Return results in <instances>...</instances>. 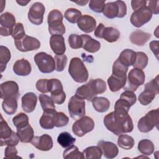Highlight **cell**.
Listing matches in <instances>:
<instances>
[{
	"label": "cell",
	"instance_id": "1",
	"mask_svg": "<svg viewBox=\"0 0 159 159\" xmlns=\"http://www.w3.org/2000/svg\"><path fill=\"white\" fill-rule=\"evenodd\" d=\"M103 122L106 129L116 135L131 132L134 129L132 118L124 111L114 110L104 117Z\"/></svg>",
	"mask_w": 159,
	"mask_h": 159
},
{
	"label": "cell",
	"instance_id": "2",
	"mask_svg": "<svg viewBox=\"0 0 159 159\" xmlns=\"http://www.w3.org/2000/svg\"><path fill=\"white\" fill-rule=\"evenodd\" d=\"M68 73L73 80L79 83L86 82L88 79V71L83 61L78 57L72 58L68 66Z\"/></svg>",
	"mask_w": 159,
	"mask_h": 159
},
{
	"label": "cell",
	"instance_id": "3",
	"mask_svg": "<svg viewBox=\"0 0 159 159\" xmlns=\"http://www.w3.org/2000/svg\"><path fill=\"white\" fill-rule=\"evenodd\" d=\"M47 22L48 32L52 35H62L65 33V27L63 24V15L58 9H53L48 13Z\"/></svg>",
	"mask_w": 159,
	"mask_h": 159
},
{
	"label": "cell",
	"instance_id": "4",
	"mask_svg": "<svg viewBox=\"0 0 159 159\" xmlns=\"http://www.w3.org/2000/svg\"><path fill=\"white\" fill-rule=\"evenodd\" d=\"M158 84V75L145 84L144 91L138 97V100L141 104L147 106L154 99L156 95L159 93Z\"/></svg>",
	"mask_w": 159,
	"mask_h": 159
},
{
	"label": "cell",
	"instance_id": "5",
	"mask_svg": "<svg viewBox=\"0 0 159 159\" xmlns=\"http://www.w3.org/2000/svg\"><path fill=\"white\" fill-rule=\"evenodd\" d=\"M158 109H153L147 112L145 116L139 119L137 123V128L139 130L143 133H147L151 131L155 127L158 129Z\"/></svg>",
	"mask_w": 159,
	"mask_h": 159
},
{
	"label": "cell",
	"instance_id": "6",
	"mask_svg": "<svg viewBox=\"0 0 159 159\" xmlns=\"http://www.w3.org/2000/svg\"><path fill=\"white\" fill-rule=\"evenodd\" d=\"M103 14L108 19L122 18L127 14V6L123 1H116L105 4Z\"/></svg>",
	"mask_w": 159,
	"mask_h": 159
},
{
	"label": "cell",
	"instance_id": "7",
	"mask_svg": "<svg viewBox=\"0 0 159 159\" xmlns=\"http://www.w3.org/2000/svg\"><path fill=\"white\" fill-rule=\"evenodd\" d=\"M34 59L39 71L43 73H50L55 70V59L47 53L39 52L35 55Z\"/></svg>",
	"mask_w": 159,
	"mask_h": 159
},
{
	"label": "cell",
	"instance_id": "8",
	"mask_svg": "<svg viewBox=\"0 0 159 159\" xmlns=\"http://www.w3.org/2000/svg\"><path fill=\"white\" fill-rule=\"evenodd\" d=\"M145 79V75L143 70L134 68L129 71L127 80L126 81V83L124 88L125 90L134 92L137 90L139 86L144 83Z\"/></svg>",
	"mask_w": 159,
	"mask_h": 159
},
{
	"label": "cell",
	"instance_id": "9",
	"mask_svg": "<svg viewBox=\"0 0 159 159\" xmlns=\"http://www.w3.org/2000/svg\"><path fill=\"white\" fill-rule=\"evenodd\" d=\"M152 13L147 4L135 10L130 16V22L135 27L139 28L150 20Z\"/></svg>",
	"mask_w": 159,
	"mask_h": 159
},
{
	"label": "cell",
	"instance_id": "10",
	"mask_svg": "<svg viewBox=\"0 0 159 159\" xmlns=\"http://www.w3.org/2000/svg\"><path fill=\"white\" fill-rule=\"evenodd\" d=\"M68 109L70 117L73 119L78 120L85 115V102L75 95L68 101Z\"/></svg>",
	"mask_w": 159,
	"mask_h": 159
},
{
	"label": "cell",
	"instance_id": "11",
	"mask_svg": "<svg viewBox=\"0 0 159 159\" xmlns=\"http://www.w3.org/2000/svg\"><path fill=\"white\" fill-rule=\"evenodd\" d=\"M94 128V122L93 119L88 116H83L73 123L72 131L76 136L81 137L91 132Z\"/></svg>",
	"mask_w": 159,
	"mask_h": 159
},
{
	"label": "cell",
	"instance_id": "12",
	"mask_svg": "<svg viewBox=\"0 0 159 159\" xmlns=\"http://www.w3.org/2000/svg\"><path fill=\"white\" fill-rule=\"evenodd\" d=\"M94 35L98 38L104 39L109 43H112L119 39L120 32L114 27H106L102 23H100L95 29Z\"/></svg>",
	"mask_w": 159,
	"mask_h": 159
},
{
	"label": "cell",
	"instance_id": "13",
	"mask_svg": "<svg viewBox=\"0 0 159 159\" xmlns=\"http://www.w3.org/2000/svg\"><path fill=\"white\" fill-rule=\"evenodd\" d=\"M14 44L16 48L22 52L35 50L40 47V42L37 39L27 35L19 40H14Z\"/></svg>",
	"mask_w": 159,
	"mask_h": 159
},
{
	"label": "cell",
	"instance_id": "14",
	"mask_svg": "<svg viewBox=\"0 0 159 159\" xmlns=\"http://www.w3.org/2000/svg\"><path fill=\"white\" fill-rule=\"evenodd\" d=\"M0 34L1 36L11 35L16 24L14 16L8 12L2 14L0 16Z\"/></svg>",
	"mask_w": 159,
	"mask_h": 159
},
{
	"label": "cell",
	"instance_id": "15",
	"mask_svg": "<svg viewBox=\"0 0 159 159\" xmlns=\"http://www.w3.org/2000/svg\"><path fill=\"white\" fill-rule=\"evenodd\" d=\"M45 11L44 5L40 2H35L29 8L28 19L29 21L35 25H40L43 22V15Z\"/></svg>",
	"mask_w": 159,
	"mask_h": 159
},
{
	"label": "cell",
	"instance_id": "16",
	"mask_svg": "<svg viewBox=\"0 0 159 159\" xmlns=\"http://www.w3.org/2000/svg\"><path fill=\"white\" fill-rule=\"evenodd\" d=\"M1 98L2 99L11 98H17L19 96V86L14 81H7L1 84Z\"/></svg>",
	"mask_w": 159,
	"mask_h": 159
},
{
	"label": "cell",
	"instance_id": "17",
	"mask_svg": "<svg viewBox=\"0 0 159 159\" xmlns=\"http://www.w3.org/2000/svg\"><path fill=\"white\" fill-rule=\"evenodd\" d=\"M31 143L36 148L41 151H48L53 147L52 138L48 134L34 137Z\"/></svg>",
	"mask_w": 159,
	"mask_h": 159
},
{
	"label": "cell",
	"instance_id": "18",
	"mask_svg": "<svg viewBox=\"0 0 159 159\" xmlns=\"http://www.w3.org/2000/svg\"><path fill=\"white\" fill-rule=\"evenodd\" d=\"M98 146L101 148L104 157L112 159L117 157L119 149L116 144L111 142L100 140L98 143Z\"/></svg>",
	"mask_w": 159,
	"mask_h": 159
},
{
	"label": "cell",
	"instance_id": "19",
	"mask_svg": "<svg viewBox=\"0 0 159 159\" xmlns=\"http://www.w3.org/2000/svg\"><path fill=\"white\" fill-rule=\"evenodd\" d=\"M78 28L85 33H91L95 30L96 21L94 17L89 15H83L77 21Z\"/></svg>",
	"mask_w": 159,
	"mask_h": 159
},
{
	"label": "cell",
	"instance_id": "20",
	"mask_svg": "<svg viewBox=\"0 0 159 159\" xmlns=\"http://www.w3.org/2000/svg\"><path fill=\"white\" fill-rule=\"evenodd\" d=\"M50 45L57 55H63L66 51L65 39L60 35H52L50 39Z\"/></svg>",
	"mask_w": 159,
	"mask_h": 159
},
{
	"label": "cell",
	"instance_id": "21",
	"mask_svg": "<svg viewBox=\"0 0 159 159\" xmlns=\"http://www.w3.org/2000/svg\"><path fill=\"white\" fill-rule=\"evenodd\" d=\"M75 96L83 100L86 99L89 101H91L94 98L96 97L97 94L94 91L91 80L86 84L78 87L76 91Z\"/></svg>",
	"mask_w": 159,
	"mask_h": 159
},
{
	"label": "cell",
	"instance_id": "22",
	"mask_svg": "<svg viewBox=\"0 0 159 159\" xmlns=\"http://www.w3.org/2000/svg\"><path fill=\"white\" fill-rule=\"evenodd\" d=\"M13 71L14 73L18 76H28L32 71L31 65L30 62L25 58L17 60L14 64Z\"/></svg>",
	"mask_w": 159,
	"mask_h": 159
},
{
	"label": "cell",
	"instance_id": "23",
	"mask_svg": "<svg viewBox=\"0 0 159 159\" xmlns=\"http://www.w3.org/2000/svg\"><path fill=\"white\" fill-rule=\"evenodd\" d=\"M22 108L24 111L27 113L33 112L36 107L37 97L35 94L32 92L25 93L21 99Z\"/></svg>",
	"mask_w": 159,
	"mask_h": 159
},
{
	"label": "cell",
	"instance_id": "24",
	"mask_svg": "<svg viewBox=\"0 0 159 159\" xmlns=\"http://www.w3.org/2000/svg\"><path fill=\"white\" fill-rule=\"evenodd\" d=\"M83 41L82 48L89 53H96L101 48V43L93 39L90 35L82 34L80 35Z\"/></svg>",
	"mask_w": 159,
	"mask_h": 159
},
{
	"label": "cell",
	"instance_id": "25",
	"mask_svg": "<svg viewBox=\"0 0 159 159\" xmlns=\"http://www.w3.org/2000/svg\"><path fill=\"white\" fill-rule=\"evenodd\" d=\"M150 37V34L145 32L141 30H136L131 33L130 40L133 44L142 46L148 41Z\"/></svg>",
	"mask_w": 159,
	"mask_h": 159
},
{
	"label": "cell",
	"instance_id": "26",
	"mask_svg": "<svg viewBox=\"0 0 159 159\" xmlns=\"http://www.w3.org/2000/svg\"><path fill=\"white\" fill-rule=\"evenodd\" d=\"M127 77H119L111 75L107 79L109 89L112 92H117L125 85Z\"/></svg>",
	"mask_w": 159,
	"mask_h": 159
},
{
	"label": "cell",
	"instance_id": "27",
	"mask_svg": "<svg viewBox=\"0 0 159 159\" xmlns=\"http://www.w3.org/2000/svg\"><path fill=\"white\" fill-rule=\"evenodd\" d=\"M55 111L50 112H43L41 116L39 123L42 128L44 129H52L55 127Z\"/></svg>",
	"mask_w": 159,
	"mask_h": 159
},
{
	"label": "cell",
	"instance_id": "28",
	"mask_svg": "<svg viewBox=\"0 0 159 159\" xmlns=\"http://www.w3.org/2000/svg\"><path fill=\"white\" fill-rule=\"evenodd\" d=\"M17 134L22 143H30L34 138V129L30 124L20 128L17 129Z\"/></svg>",
	"mask_w": 159,
	"mask_h": 159
},
{
	"label": "cell",
	"instance_id": "29",
	"mask_svg": "<svg viewBox=\"0 0 159 159\" xmlns=\"http://www.w3.org/2000/svg\"><path fill=\"white\" fill-rule=\"evenodd\" d=\"M93 106L98 112H105L110 107V102L109 99L104 97H95L92 101Z\"/></svg>",
	"mask_w": 159,
	"mask_h": 159
},
{
	"label": "cell",
	"instance_id": "30",
	"mask_svg": "<svg viewBox=\"0 0 159 159\" xmlns=\"http://www.w3.org/2000/svg\"><path fill=\"white\" fill-rule=\"evenodd\" d=\"M136 52L131 49L122 50L118 57L119 60L127 67L132 66L135 59Z\"/></svg>",
	"mask_w": 159,
	"mask_h": 159
},
{
	"label": "cell",
	"instance_id": "31",
	"mask_svg": "<svg viewBox=\"0 0 159 159\" xmlns=\"http://www.w3.org/2000/svg\"><path fill=\"white\" fill-rule=\"evenodd\" d=\"M2 107L4 112L7 115L15 114L17 109V98H11L4 99L2 102Z\"/></svg>",
	"mask_w": 159,
	"mask_h": 159
},
{
	"label": "cell",
	"instance_id": "32",
	"mask_svg": "<svg viewBox=\"0 0 159 159\" xmlns=\"http://www.w3.org/2000/svg\"><path fill=\"white\" fill-rule=\"evenodd\" d=\"M138 150L143 155H150L155 150V146L153 142L148 139H142L138 143Z\"/></svg>",
	"mask_w": 159,
	"mask_h": 159
},
{
	"label": "cell",
	"instance_id": "33",
	"mask_svg": "<svg viewBox=\"0 0 159 159\" xmlns=\"http://www.w3.org/2000/svg\"><path fill=\"white\" fill-rule=\"evenodd\" d=\"M57 142L63 148H68L75 143L76 139L74 138L69 132H63L58 136Z\"/></svg>",
	"mask_w": 159,
	"mask_h": 159
},
{
	"label": "cell",
	"instance_id": "34",
	"mask_svg": "<svg viewBox=\"0 0 159 159\" xmlns=\"http://www.w3.org/2000/svg\"><path fill=\"white\" fill-rule=\"evenodd\" d=\"M134 143L135 141L132 137L122 134L119 135L117 139V145L119 146V147L124 150H130L133 148Z\"/></svg>",
	"mask_w": 159,
	"mask_h": 159
},
{
	"label": "cell",
	"instance_id": "35",
	"mask_svg": "<svg viewBox=\"0 0 159 159\" xmlns=\"http://www.w3.org/2000/svg\"><path fill=\"white\" fill-rule=\"evenodd\" d=\"M43 112H50L55 111V106L51 98L47 94H41L39 96Z\"/></svg>",
	"mask_w": 159,
	"mask_h": 159
},
{
	"label": "cell",
	"instance_id": "36",
	"mask_svg": "<svg viewBox=\"0 0 159 159\" xmlns=\"http://www.w3.org/2000/svg\"><path fill=\"white\" fill-rule=\"evenodd\" d=\"M63 157L67 159H84L83 152H81L78 148L75 145H71L68 147L63 153Z\"/></svg>",
	"mask_w": 159,
	"mask_h": 159
},
{
	"label": "cell",
	"instance_id": "37",
	"mask_svg": "<svg viewBox=\"0 0 159 159\" xmlns=\"http://www.w3.org/2000/svg\"><path fill=\"white\" fill-rule=\"evenodd\" d=\"M84 158L100 159L102 157V151L98 146H91L87 147L83 152Z\"/></svg>",
	"mask_w": 159,
	"mask_h": 159
},
{
	"label": "cell",
	"instance_id": "38",
	"mask_svg": "<svg viewBox=\"0 0 159 159\" xmlns=\"http://www.w3.org/2000/svg\"><path fill=\"white\" fill-rule=\"evenodd\" d=\"M148 61V58L146 53L142 52H136L135 59L132 66L134 68L142 70L147 66Z\"/></svg>",
	"mask_w": 159,
	"mask_h": 159
},
{
	"label": "cell",
	"instance_id": "39",
	"mask_svg": "<svg viewBox=\"0 0 159 159\" xmlns=\"http://www.w3.org/2000/svg\"><path fill=\"white\" fill-rule=\"evenodd\" d=\"M11 57V52L9 50L3 45L0 46V65H1V72L2 73L6 68V65L10 60Z\"/></svg>",
	"mask_w": 159,
	"mask_h": 159
},
{
	"label": "cell",
	"instance_id": "40",
	"mask_svg": "<svg viewBox=\"0 0 159 159\" xmlns=\"http://www.w3.org/2000/svg\"><path fill=\"white\" fill-rule=\"evenodd\" d=\"M127 66L122 64L117 58L113 63L112 75L119 77H127V72L128 70Z\"/></svg>",
	"mask_w": 159,
	"mask_h": 159
},
{
	"label": "cell",
	"instance_id": "41",
	"mask_svg": "<svg viewBox=\"0 0 159 159\" xmlns=\"http://www.w3.org/2000/svg\"><path fill=\"white\" fill-rule=\"evenodd\" d=\"M81 15V12L78 9L75 8H69L65 11L64 16L69 22L75 24L77 22Z\"/></svg>",
	"mask_w": 159,
	"mask_h": 159
},
{
	"label": "cell",
	"instance_id": "42",
	"mask_svg": "<svg viewBox=\"0 0 159 159\" xmlns=\"http://www.w3.org/2000/svg\"><path fill=\"white\" fill-rule=\"evenodd\" d=\"M12 122L17 129L22 128L29 124V117L23 112H20L12 118Z\"/></svg>",
	"mask_w": 159,
	"mask_h": 159
},
{
	"label": "cell",
	"instance_id": "43",
	"mask_svg": "<svg viewBox=\"0 0 159 159\" xmlns=\"http://www.w3.org/2000/svg\"><path fill=\"white\" fill-rule=\"evenodd\" d=\"M13 130L9 127L7 122L4 120L1 116L0 120V140H3L8 139L11 136Z\"/></svg>",
	"mask_w": 159,
	"mask_h": 159
},
{
	"label": "cell",
	"instance_id": "44",
	"mask_svg": "<svg viewBox=\"0 0 159 159\" xmlns=\"http://www.w3.org/2000/svg\"><path fill=\"white\" fill-rule=\"evenodd\" d=\"M48 89L51 94H58L63 91L61 82L56 78L48 80Z\"/></svg>",
	"mask_w": 159,
	"mask_h": 159
},
{
	"label": "cell",
	"instance_id": "45",
	"mask_svg": "<svg viewBox=\"0 0 159 159\" xmlns=\"http://www.w3.org/2000/svg\"><path fill=\"white\" fill-rule=\"evenodd\" d=\"M91 80L94 91L97 95L98 94H102L106 91V84L103 80L101 78H97L95 80L91 79Z\"/></svg>",
	"mask_w": 159,
	"mask_h": 159
},
{
	"label": "cell",
	"instance_id": "46",
	"mask_svg": "<svg viewBox=\"0 0 159 159\" xmlns=\"http://www.w3.org/2000/svg\"><path fill=\"white\" fill-rule=\"evenodd\" d=\"M69 122L68 117L62 112H55V127H62L66 126Z\"/></svg>",
	"mask_w": 159,
	"mask_h": 159
},
{
	"label": "cell",
	"instance_id": "47",
	"mask_svg": "<svg viewBox=\"0 0 159 159\" xmlns=\"http://www.w3.org/2000/svg\"><path fill=\"white\" fill-rule=\"evenodd\" d=\"M68 43L73 49H78L82 48L83 41L80 35L77 34H71L68 37Z\"/></svg>",
	"mask_w": 159,
	"mask_h": 159
},
{
	"label": "cell",
	"instance_id": "48",
	"mask_svg": "<svg viewBox=\"0 0 159 159\" xmlns=\"http://www.w3.org/2000/svg\"><path fill=\"white\" fill-rule=\"evenodd\" d=\"M54 59L55 61V70L58 72L63 71L67 63V57L64 54L61 55H56Z\"/></svg>",
	"mask_w": 159,
	"mask_h": 159
},
{
	"label": "cell",
	"instance_id": "49",
	"mask_svg": "<svg viewBox=\"0 0 159 159\" xmlns=\"http://www.w3.org/2000/svg\"><path fill=\"white\" fill-rule=\"evenodd\" d=\"M25 35L24 28L22 23H17L13 28L11 36L14 40H19Z\"/></svg>",
	"mask_w": 159,
	"mask_h": 159
},
{
	"label": "cell",
	"instance_id": "50",
	"mask_svg": "<svg viewBox=\"0 0 159 159\" xmlns=\"http://www.w3.org/2000/svg\"><path fill=\"white\" fill-rule=\"evenodd\" d=\"M20 141V139L17 135V133H15V132L13 131L12 134L10 137H9L7 139L0 140L1 142V146L2 147L4 145H7V146H16L17 145Z\"/></svg>",
	"mask_w": 159,
	"mask_h": 159
},
{
	"label": "cell",
	"instance_id": "51",
	"mask_svg": "<svg viewBox=\"0 0 159 159\" xmlns=\"http://www.w3.org/2000/svg\"><path fill=\"white\" fill-rule=\"evenodd\" d=\"M106 1H93L89 2V7L94 12L101 13L103 11Z\"/></svg>",
	"mask_w": 159,
	"mask_h": 159
},
{
	"label": "cell",
	"instance_id": "52",
	"mask_svg": "<svg viewBox=\"0 0 159 159\" xmlns=\"http://www.w3.org/2000/svg\"><path fill=\"white\" fill-rule=\"evenodd\" d=\"M120 98H122L128 101L131 104V106H133L136 102L137 101V97L135 93L133 91L128 90H125V91L122 93Z\"/></svg>",
	"mask_w": 159,
	"mask_h": 159
},
{
	"label": "cell",
	"instance_id": "53",
	"mask_svg": "<svg viewBox=\"0 0 159 159\" xmlns=\"http://www.w3.org/2000/svg\"><path fill=\"white\" fill-rule=\"evenodd\" d=\"M48 79H40L35 84L37 89L42 93H48Z\"/></svg>",
	"mask_w": 159,
	"mask_h": 159
},
{
	"label": "cell",
	"instance_id": "54",
	"mask_svg": "<svg viewBox=\"0 0 159 159\" xmlns=\"http://www.w3.org/2000/svg\"><path fill=\"white\" fill-rule=\"evenodd\" d=\"M17 153L15 146H7L4 150V158H19L20 157L17 155Z\"/></svg>",
	"mask_w": 159,
	"mask_h": 159
},
{
	"label": "cell",
	"instance_id": "55",
	"mask_svg": "<svg viewBox=\"0 0 159 159\" xmlns=\"http://www.w3.org/2000/svg\"><path fill=\"white\" fill-rule=\"evenodd\" d=\"M50 98L54 103L57 104H62L65 101L66 94L63 91L62 92L58 94H51Z\"/></svg>",
	"mask_w": 159,
	"mask_h": 159
},
{
	"label": "cell",
	"instance_id": "56",
	"mask_svg": "<svg viewBox=\"0 0 159 159\" xmlns=\"http://www.w3.org/2000/svg\"><path fill=\"white\" fill-rule=\"evenodd\" d=\"M147 6L149 8V9L151 11L152 14H158L159 13L158 10V4L159 1H147Z\"/></svg>",
	"mask_w": 159,
	"mask_h": 159
},
{
	"label": "cell",
	"instance_id": "57",
	"mask_svg": "<svg viewBox=\"0 0 159 159\" xmlns=\"http://www.w3.org/2000/svg\"><path fill=\"white\" fill-rule=\"evenodd\" d=\"M158 45L159 42L158 40H153L150 43V48L157 59H158Z\"/></svg>",
	"mask_w": 159,
	"mask_h": 159
},
{
	"label": "cell",
	"instance_id": "58",
	"mask_svg": "<svg viewBox=\"0 0 159 159\" xmlns=\"http://www.w3.org/2000/svg\"><path fill=\"white\" fill-rule=\"evenodd\" d=\"M147 4V1H142V0H132L131 1V6L134 11L140 8V7L146 5Z\"/></svg>",
	"mask_w": 159,
	"mask_h": 159
},
{
	"label": "cell",
	"instance_id": "59",
	"mask_svg": "<svg viewBox=\"0 0 159 159\" xmlns=\"http://www.w3.org/2000/svg\"><path fill=\"white\" fill-rule=\"evenodd\" d=\"M73 2L79 6H85L89 1H73Z\"/></svg>",
	"mask_w": 159,
	"mask_h": 159
},
{
	"label": "cell",
	"instance_id": "60",
	"mask_svg": "<svg viewBox=\"0 0 159 159\" xmlns=\"http://www.w3.org/2000/svg\"><path fill=\"white\" fill-rule=\"evenodd\" d=\"M30 1H24V0H20V1H16V2L20 5V6H26Z\"/></svg>",
	"mask_w": 159,
	"mask_h": 159
}]
</instances>
